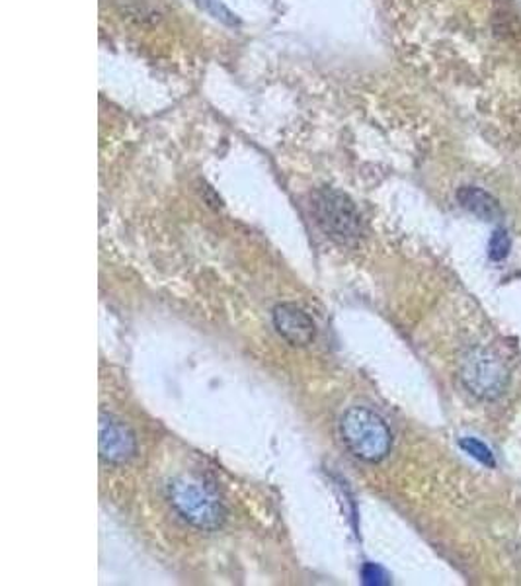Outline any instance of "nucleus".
<instances>
[{"instance_id": "1", "label": "nucleus", "mask_w": 521, "mask_h": 586, "mask_svg": "<svg viewBox=\"0 0 521 586\" xmlns=\"http://www.w3.org/2000/svg\"><path fill=\"white\" fill-rule=\"evenodd\" d=\"M166 499L176 514L198 530H217L227 518L220 495L198 477H176L166 485Z\"/></svg>"}, {"instance_id": "2", "label": "nucleus", "mask_w": 521, "mask_h": 586, "mask_svg": "<svg viewBox=\"0 0 521 586\" xmlns=\"http://www.w3.org/2000/svg\"><path fill=\"white\" fill-rule=\"evenodd\" d=\"M342 442L357 459L377 464L393 448V432L389 424L367 407H352L340 419Z\"/></svg>"}, {"instance_id": "3", "label": "nucleus", "mask_w": 521, "mask_h": 586, "mask_svg": "<svg viewBox=\"0 0 521 586\" xmlns=\"http://www.w3.org/2000/svg\"><path fill=\"white\" fill-rule=\"evenodd\" d=\"M312 215L327 237L352 245L362 237V218L346 194L334 188H320L312 196Z\"/></svg>"}, {"instance_id": "4", "label": "nucleus", "mask_w": 521, "mask_h": 586, "mask_svg": "<svg viewBox=\"0 0 521 586\" xmlns=\"http://www.w3.org/2000/svg\"><path fill=\"white\" fill-rule=\"evenodd\" d=\"M459 377L466 391L483 401H496L510 384L508 367L504 366L498 354L485 347L466 350L459 364Z\"/></svg>"}, {"instance_id": "5", "label": "nucleus", "mask_w": 521, "mask_h": 586, "mask_svg": "<svg viewBox=\"0 0 521 586\" xmlns=\"http://www.w3.org/2000/svg\"><path fill=\"white\" fill-rule=\"evenodd\" d=\"M138 452V440L128 424L114 414H100V458L111 466H123Z\"/></svg>"}, {"instance_id": "6", "label": "nucleus", "mask_w": 521, "mask_h": 586, "mask_svg": "<svg viewBox=\"0 0 521 586\" xmlns=\"http://www.w3.org/2000/svg\"><path fill=\"white\" fill-rule=\"evenodd\" d=\"M272 321H274L277 335L292 347L301 349L311 344L317 337V325L312 321L311 315L295 303L277 305L272 313Z\"/></svg>"}, {"instance_id": "7", "label": "nucleus", "mask_w": 521, "mask_h": 586, "mask_svg": "<svg viewBox=\"0 0 521 586\" xmlns=\"http://www.w3.org/2000/svg\"><path fill=\"white\" fill-rule=\"evenodd\" d=\"M458 202L463 210L476 215L483 221H498L502 218V208L493 194L486 192L478 186H463L458 190Z\"/></svg>"}, {"instance_id": "8", "label": "nucleus", "mask_w": 521, "mask_h": 586, "mask_svg": "<svg viewBox=\"0 0 521 586\" xmlns=\"http://www.w3.org/2000/svg\"><path fill=\"white\" fill-rule=\"evenodd\" d=\"M459 446L465 449L466 454L471 458H475L476 461H481L483 466H488V468H494L496 466V459H494V454L490 452V448L483 444L481 440L476 438H461Z\"/></svg>"}, {"instance_id": "9", "label": "nucleus", "mask_w": 521, "mask_h": 586, "mask_svg": "<svg viewBox=\"0 0 521 586\" xmlns=\"http://www.w3.org/2000/svg\"><path fill=\"white\" fill-rule=\"evenodd\" d=\"M510 248H512V241L508 237V233L504 230L494 231L488 243V257L493 260H504L510 255Z\"/></svg>"}, {"instance_id": "10", "label": "nucleus", "mask_w": 521, "mask_h": 586, "mask_svg": "<svg viewBox=\"0 0 521 586\" xmlns=\"http://www.w3.org/2000/svg\"><path fill=\"white\" fill-rule=\"evenodd\" d=\"M198 2H200V7H203L208 12H211L215 19L223 20V22H227V24H233V22H235V20H233V14H230L229 10L225 9L223 4H220V0H198Z\"/></svg>"}, {"instance_id": "11", "label": "nucleus", "mask_w": 521, "mask_h": 586, "mask_svg": "<svg viewBox=\"0 0 521 586\" xmlns=\"http://www.w3.org/2000/svg\"><path fill=\"white\" fill-rule=\"evenodd\" d=\"M364 578H366L367 585H381V583H384L383 571L376 567V565H366L364 567Z\"/></svg>"}]
</instances>
